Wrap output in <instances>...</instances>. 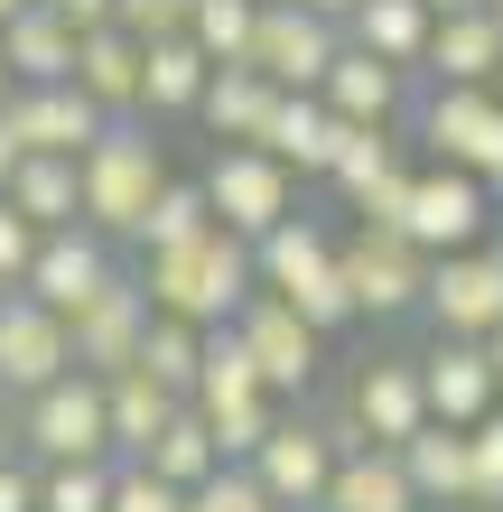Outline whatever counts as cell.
<instances>
[{"mask_svg":"<svg viewBox=\"0 0 503 512\" xmlns=\"http://www.w3.org/2000/svg\"><path fill=\"white\" fill-rule=\"evenodd\" d=\"M271 84H261L252 66H224L215 84H205V103H196V122H205V140L215 149H252L261 140V122H271Z\"/></svg>","mask_w":503,"mask_h":512,"instance_id":"28","label":"cell"},{"mask_svg":"<svg viewBox=\"0 0 503 512\" xmlns=\"http://www.w3.org/2000/svg\"><path fill=\"white\" fill-rule=\"evenodd\" d=\"M0 66H10V84H75V28L38 0L0 28Z\"/></svg>","mask_w":503,"mask_h":512,"instance_id":"26","label":"cell"},{"mask_svg":"<svg viewBox=\"0 0 503 512\" xmlns=\"http://www.w3.org/2000/svg\"><path fill=\"white\" fill-rule=\"evenodd\" d=\"M317 103H327L345 131H392V122H410V75H392L364 47H345L327 66V84H317Z\"/></svg>","mask_w":503,"mask_h":512,"instance_id":"19","label":"cell"},{"mask_svg":"<svg viewBox=\"0 0 503 512\" xmlns=\"http://www.w3.org/2000/svg\"><path fill=\"white\" fill-rule=\"evenodd\" d=\"M336 466H345L336 419H317V410H280V419H271V438L252 447V466H243V475L271 494V512H327Z\"/></svg>","mask_w":503,"mask_h":512,"instance_id":"5","label":"cell"},{"mask_svg":"<svg viewBox=\"0 0 503 512\" xmlns=\"http://www.w3.org/2000/svg\"><path fill=\"white\" fill-rule=\"evenodd\" d=\"M187 410V401H168V391L150 373H112L103 382V419H112V466H140L150 457V438L168 429V419Z\"/></svg>","mask_w":503,"mask_h":512,"instance_id":"27","label":"cell"},{"mask_svg":"<svg viewBox=\"0 0 503 512\" xmlns=\"http://www.w3.org/2000/svg\"><path fill=\"white\" fill-rule=\"evenodd\" d=\"M401 243L420 261H448V252H476L494 243V196L457 168H410V205H401Z\"/></svg>","mask_w":503,"mask_h":512,"instance_id":"8","label":"cell"},{"mask_svg":"<svg viewBox=\"0 0 503 512\" xmlns=\"http://www.w3.org/2000/svg\"><path fill=\"white\" fill-rule=\"evenodd\" d=\"M327 512H420V494H410L392 447H354L336 466V485H327Z\"/></svg>","mask_w":503,"mask_h":512,"instance_id":"30","label":"cell"},{"mask_svg":"<svg viewBox=\"0 0 503 512\" xmlns=\"http://www.w3.org/2000/svg\"><path fill=\"white\" fill-rule=\"evenodd\" d=\"M112 512H187V494L159 485L150 466H112Z\"/></svg>","mask_w":503,"mask_h":512,"instance_id":"40","label":"cell"},{"mask_svg":"<svg viewBox=\"0 0 503 512\" xmlns=\"http://www.w3.org/2000/svg\"><path fill=\"white\" fill-rule=\"evenodd\" d=\"M401 168H410V159H401V140H392V131H345L317 187H336L345 205H364V196L382 187V177H401Z\"/></svg>","mask_w":503,"mask_h":512,"instance_id":"34","label":"cell"},{"mask_svg":"<svg viewBox=\"0 0 503 512\" xmlns=\"http://www.w3.org/2000/svg\"><path fill=\"white\" fill-rule=\"evenodd\" d=\"M345 419L364 447H401L429 429V401H420V364L410 354H373V364H354V391H345Z\"/></svg>","mask_w":503,"mask_h":512,"instance_id":"15","label":"cell"},{"mask_svg":"<svg viewBox=\"0 0 503 512\" xmlns=\"http://www.w3.org/2000/svg\"><path fill=\"white\" fill-rule=\"evenodd\" d=\"M429 0H354V19H345V47H364L382 56L392 75H420V56H429Z\"/></svg>","mask_w":503,"mask_h":512,"instance_id":"25","label":"cell"},{"mask_svg":"<svg viewBox=\"0 0 503 512\" xmlns=\"http://www.w3.org/2000/svg\"><path fill=\"white\" fill-rule=\"evenodd\" d=\"M187 19H196V0H122L112 10V28L140 47H159V38H187Z\"/></svg>","mask_w":503,"mask_h":512,"instance_id":"39","label":"cell"},{"mask_svg":"<svg viewBox=\"0 0 503 512\" xmlns=\"http://www.w3.org/2000/svg\"><path fill=\"white\" fill-rule=\"evenodd\" d=\"M289 10H308V19H336V28H345V19H354V0H289Z\"/></svg>","mask_w":503,"mask_h":512,"instance_id":"46","label":"cell"},{"mask_svg":"<svg viewBox=\"0 0 503 512\" xmlns=\"http://www.w3.org/2000/svg\"><path fill=\"white\" fill-rule=\"evenodd\" d=\"M401 475L410 494H420V512H476V466H466V429H429L401 447Z\"/></svg>","mask_w":503,"mask_h":512,"instance_id":"22","label":"cell"},{"mask_svg":"<svg viewBox=\"0 0 503 512\" xmlns=\"http://www.w3.org/2000/svg\"><path fill=\"white\" fill-rule=\"evenodd\" d=\"M466 10H494V0H429V19H466Z\"/></svg>","mask_w":503,"mask_h":512,"instance_id":"47","label":"cell"},{"mask_svg":"<svg viewBox=\"0 0 503 512\" xmlns=\"http://www.w3.org/2000/svg\"><path fill=\"white\" fill-rule=\"evenodd\" d=\"M494 66H503V10H466V19H438V28H429L420 84H448V94H485Z\"/></svg>","mask_w":503,"mask_h":512,"instance_id":"20","label":"cell"},{"mask_svg":"<svg viewBox=\"0 0 503 512\" xmlns=\"http://www.w3.org/2000/svg\"><path fill=\"white\" fill-rule=\"evenodd\" d=\"M420 317H429L448 345H485L494 326H503V243H476V252H448V261H429Z\"/></svg>","mask_w":503,"mask_h":512,"instance_id":"9","label":"cell"},{"mask_svg":"<svg viewBox=\"0 0 503 512\" xmlns=\"http://www.w3.org/2000/svg\"><path fill=\"white\" fill-rule=\"evenodd\" d=\"M10 131L28 159H84L103 140V112L75 94V84H19L10 94Z\"/></svg>","mask_w":503,"mask_h":512,"instance_id":"17","label":"cell"},{"mask_svg":"<svg viewBox=\"0 0 503 512\" xmlns=\"http://www.w3.org/2000/svg\"><path fill=\"white\" fill-rule=\"evenodd\" d=\"M187 512H271V494H261L243 466H224V475H205V485L187 494Z\"/></svg>","mask_w":503,"mask_h":512,"instance_id":"41","label":"cell"},{"mask_svg":"<svg viewBox=\"0 0 503 512\" xmlns=\"http://www.w3.org/2000/svg\"><path fill=\"white\" fill-rule=\"evenodd\" d=\"M75 177H84V233H103L112 252H131V233H140V215L159 205V187H168V149H159V122H103V140L75 159Z\"/></svg>","mask_w":503,"mask_h":512,"instance_id":"2","label":"cell"},{"mask_svg":"<svg viewBox=\"0 0 503 512\" xmlns=\"http://www.w3.org/2000/svg\"><path fill=\"white\" fill-rule=\"evenodd\" d=\"M252 270H261V298H280L299 326H317V336H345L354 326V298H345V270H336V233L308 215H289L280 233H261L252 243Z\"/></svg>","mask_w":503,"mask_h":512,"instance_id":"3","label":"cell"},{"mask_svg":"<svg viewBox=\"0 0 503 512\" xmlns=\"http://www.w3.org/2000/svg\"><path fill=\"white\" fill-rule=\"evenodd\" d=\"M38 512H112V466H38Z\"/></svg>","mask_w":503,"mask_h":512,"instance_id":"37","label":"cell"},{"mask_svg":"<svg viewBox=\"0 0 503 512\" xmlns=\"http://www.w3.org/2000/svg\"><path fill=\"white\" fill-rule=\"evenodd\" d=\"M485 364H494V391H503V326H494V336H485Z\"/></svg>","mask_w":503,"mask_h":512,"instance_id":"48","label":"cell"},{"mask_svg":"<svg viewBox=\"0 0 503 512\" xmlns=\"http://www.w3.org/2000/svg\"><path fill=\"white\" fill-rule=\"evenodd\" d=\"M336 270H345V298H354V326H392L420 308V289H429V261L401 243V233H364L354 224V243H336Z\"/></svg>","mask_w":503,"mask_h":512,"instance_id":"12","label":"cell"},{"mask_svg":"<svg viewBox=\"0 0 503 512\" xmlns=\"http://www.w3.org/2000/svg\"><path fill=\"white\" fill-rule=\"evenodd\" d=\"M28 261H38V224H28L19 205L0 196V289H19V280H28Z\"/></svg>","mask_w":503,"mask_h":512,"instance_id":"42","label":"cell"},{"mask_svg":"<svg viewBox=\"0 0 503 512\" xmlns=\"http://www.w3.org/2000/svg\"><path fill=\"white\" fill-rule=\"evenodd\" d=\"M410 140H420L429 168L476 177V187L503 205V103L494 94H448V84L410 94Z\"/></svg>","mask_w":503,"mask_h":512,"instance_id":"4","label":"cell"},{"mask_svg":"<svg viewBox=\"0 0 503 512\" xmlns=\"http://www.w3.org/2000/svg\"><path fill=\"white\" fill-rule=\"evenodd\" d=\"M10 205L38 233H66V224H84V177H75V159H19V177H10Z\"/></svg>","mask_w":503,"mask_h":512,"instance_id":"31","label":"cell"},{"mask_svg":"<svg viewBox=\"0 0 503 512\" xmlns=\"http://www.w3.org/2000/svg\"><path fill=\"white\" fill-rule=\"evenodd\" d=\"M140 336H150V289H140V270H122L84 317H66V354H75V373H94V382L131 373L140 364Z\"/></svg>","mask_w":503,"mask_h":512,"instance_id":"16","label":"cell"},{"mask_svg":"<svg viewBox=\"0 0 503 512\" xmlns=\"http://www.w3.org/2000/svg\"><path fill=\"white\" fill-rule=\"evenodd\" d=\"M122 252H112L103 243V233H84V224H66V233H38V261H28V298H38V308L47 317H84V308H94V298L112 289V280H122Z\"/></svg>","mask_w":503,"mask_h":512,"instance_id":"13","label":"cell"},{"mask_svg":"<svg viewBox=\"0 0 503 512\" xmlns=\"http://www.w3.org/2000/svg\"><path fill=\"white\" fill-rule=\"evenodd\" d=\"M0 512H38V466L28 457H0Z\"/></svg>","mask_w":503,"mask_h":512,"instance_id":"43","label":"cell"},{"mask_svg":"<svg viewBox=\"0 0 503 512\" xmlns=\"http://www.w3.org/2000/svg\"><path fill=\"white\" fill-rule=\"evenodd\" d=\"M19 159H28V149H19V131H10V112H0V196H10V177H19Z\"/></svg>","mask_w":503,"mask_h":512,"instance_id":"45","label":"cell"},{"mask_svg":"<svg viewBox=\"0 0 503 512\" xmlns=\"http://www.w3.org/2000/svg\"><path fill=\"white\" fill-rule=\"evenodd\" d=\"M10 447H28V466H112V419H103V382L66 373L38 401H19Z\"/></svg>","mask_w":503,"mask_h":512,"instance_id":"6","label":"cell"},{"mask_svg":"<svg viewBox=\"0 0 503 512\" xmlns=\"http://www.w3.org/2000/svg\"><path fill=\"white\" fill-rule=\"evenodd\" d=\"M466 466H476V512H494L503 503V401L466 429Z\"/></svg>","mask_w":503,"mask_h":512,"instance_id":"38","label":"cell"},{"mask_svg":"<svg viewBox=\"0 0 503 512\" xmlns=\"http://www.w3.org/2000/svg\"><path fill=\"white\" fill-rule=\"evenodd\" d=\"M75 94L94 103L103 122H131L140 112V38H122V28L75 38Z\"/></svg>","mask_w":503,"mask_h":512,"instance_id":"24","label":"cell"},{"mask_svg":"<svg viewBox=\"0 0 503 512\" xmlns=\"http://www.w3.org/2000/svg\"><path fill=\"white\" fill-rule=\"evenodd\" d=\"M66 317H47L28 289H0V401H38L47 382H66Z\"/></svg>","mask_w":503,"mask_h":512,"instance_id":"14","label":"cell"},{"mask_svg":"<svg viewBox=\"0 0 503 512\" xmlns=\"http://www.w3.org/2000/svg\"><path fill=\"white\" fill-rule=\"evenodd\" d=\"M215 233V215H205V187L196 177H168L159 187V205L140 215V233H131V252L150 261V252H187V243H205Z\"/></svg>","mask_w":503,"mask_h":512,"instance_id":"33","label":"cell"},{"mask_svg":"<svg viewBox=\"0 0 503 512\" xmlns=\"http://www.w3.org/2000/svg\"><path fill=\"white\" fill-rule=\"evenodd\" d=\"M196 187H205L215 233H233V243H261V233H280L299 215V177L280 159H261V149H215V159L196 168Z\"/></svg>","mask_w":503,"mask_h":512,"instance_id":"7","label":"cell"},{"mask_svg":"<svg viewBox=\"0 0 503 512\" xmlns=\"http://www.w3.org/2000/svg\"><path fill=\"white\" fill-rule=\"evenodd\" d=\"M410 364H420V401H429L438 429H476V419L503 401V391H494V364H485V345H448V336H438L429 354H410Z\"/></svg>","mask_w":503,"mask_h":512,"instance_id":"18","label":"cell"},{"mask_svg":"<svg viewBox=\"0 0 503 512\" xmlns=\"http://www.w3.org/2000/svg\"><path fill=\"white\" fill-rule=\"evenodd\" d=\"M485 94H494V103H503V66H494V84H485Z\"/></svg>","mask_w":503,"mask_h":512,"instance_id":"51","label":"cell"},{"mask_svg":"<svg viewBox=\"0 0 503 512\" xmlns=\"http://www.w3.org/2000/svg\"><path fill=\"white\" fill-rule=\"evenodd\" d=\"M233 336H243L252 373H261V391H271L280 410H299L308 391H317V364H327V336H317V326H299V317L280 308V298H252V308L233 317Z\"/></svg>","mask_w":503,"mask_h":512,"instance_id":"11","label":"cell"},{"mask_svg":"<svg viewBox=\"0 0 503 512\" xmlns=\"http://www.w3.org/2000/svg\"><path fill=\"white\" fill-rule=\"evenodd\" d=\"M336 56H345V28H336V19H308V10H289V0H261L252 75L271 84V94H317Z\"/></svg>","mask_w":503,"mask_h":512,"instance_id":"10","label":"cell"},{"mask_svg":"<svg viewBox=\"0 0 503 512\" xmlns=\"http://www.w3.org/2000/svg\"><path fill=\"white\" fill-rule=\"evenodd\" d=\"M494 512H503V503H494Z\"/></svg>","mask_w":503,"mask_h":512,"instance_id":"53","label":"cell"},{"mask_svg":"<svg viewBox=\"0 0 503 512\" xmlns=\"http://www.w3.org/2000/svg\"><path fill=\"white\" fill-rule=\"evenodd\" d=\"M336 140H345V122H336V112L327 103H317V94H280L271 103V122H261V159H280L289 177H299V187H308V177H327V159H336Z\"/></svg>","mask_w":503,"mask_h":512,"instance_id":"21","label":"cell"},{"mask_svg":"<svg viewBox=\"0 0 503 512\" xmlns=\"http://www.w3.org/2000/svg\"><path fill=\"white\" fill-rule=\"evenodd\" d=\"M252 401H271V391H261L243 336H233V326H215V336H205V364H196L187 410H196V419H224V410H252Z\"/></svg>","mask_w":503,"mask_h":512,"instance_id":"29","label":"cell"},{"mask_svg":"<svg viewBox=\"0 0 503 512\" xmlns=\"http://www.w3.org/2000/svg\"><path fill=\"white\" fill-rule=\"evenodd\" d=\"M140 289H150V317H177V326H233L261 298V270H252V243H233V233H205L187 252H150L131 261Z\"/></svg>","mask_w":503,"mask_h":512,"instance_id":"1","label":"cell"},{"mask_svg":"<svg viewBox=\"0 0 503 512\" xmlns=\"http://www.w3.org/2000/svg\"><path fill=\"white\" fill-rule=\"evenodd\" d=\"M56 19L75 28V38H94V28H112V10H122V0H47Z\"/></svg>","mask_w":503,"mask_h":512,"instance_id":"44","label":"cell"},{"mask_svg":"<svg viewBox=\"0 0 503 512\" xmlns=\"http://www.w3.org/2000/svg\"><path fill=\"white\" fill-rule=\"evenodd\" d=\"M10 94H19V84H10V66H0V112H10Z\"/></svg>","mask_w":503,"mask_h":512,"instance_id":"50","label":"cell"},{"mask_svg":"<svg viewBox=\"0 0 503 512\" xmlns=\"http://www.w3.org/2000/svg\"><path fill=\"white\" fill-rule=\"evenodd\" d=\"M252 28H261V0H196V19H187V38L205 66H252Z\"/></svg>","mask_w":503,"mask_h":512,"instance_id":"36","label":"cell"},{"mask_svg":"<svg viewBox=\"0 0 503 512\" xmlns=\"http://www.w3.org/2000/svg\"><path fill=\"white\" fill-rule=\"evenodd\" d=\"M494 10H503V0H494Z\"/></svg>","mask_w":503,"mask_h":512,"instance_id":"52","label":"cell"},{"mask_svg":"<svg viewBox=\"0 0 503 512\" xmlns=\"http://www.w3.org/2000/svg\"><path fill=\"white\" fill-rule=\"evenodd\" d=\"M205 84H215V66L196 56V38H159V47H140V122H196Z\"/></svg>","mask_w":503,"mask_h":512,"instance_id":"23","label":"cell"},{"mask_svg":"<svg viewBox=\"0 0 503 512\" xmlns=\"http://www.w3.org/2000/svg\"><path fill=\"white\" fill-rule=\"evenodd\" d=\"M140 466H150L159 485H177V494H196L205 475H224V447H215V429H205L196 410H177L168 429L150 438V457H140Z\"/></svg>","mask_w":503,"mask_h":512,"instance_id":"32","label":"cell"},{"mask_svg":"<svg viewBox=\"0 0 503 512\" xmlns=\"http://www.w3.org/2000/svg\"><path fill=\"white\" fill-rule=\"evenodd\" d=\"M196 364H205V326L150 317V336H140V364H131V373H150L168 401H187V391H196Z\"/></svg>","mask_w":503,"mask_h":512,"instance_id":"35","label":"cell"},{"mask_svg":"<svg viewBox=\"0 0 503 512\" xmlns=\"http://www.w3.org/2000/svg\"><path fill=\"white\" fill-rule=\"evenodd\" d=\"M19 10H38V0H0V28H10V19H19Z\"/></svg>","mask_w":503,"mask_h":512,"instance_id":"49","label":"cell"}]
</instances>
